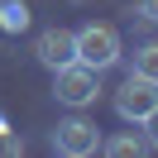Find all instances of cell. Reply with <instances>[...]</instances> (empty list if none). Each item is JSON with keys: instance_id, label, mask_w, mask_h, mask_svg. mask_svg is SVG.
Listing matches in <instances>:
<instances>
[{"instance_id": "obj_11", "label": "cell", "mask_w": 158, "mask_h": 158, "mask_svg": "<svg viewBox=\"0 0 158 158\" xmlns=\"http://www.w3.org/2000/svg\"><path fill=\"white\" fill-rule=\"evenodd\" d=\"M139 15H144L148 24H158V0H139Z\"/></svg>"}, {"instance_id": "obj_7", "label": "cell", "mask_w": 158, "mask_h": 158, "mask_svg": "<svg viewBox=\"0 0 158 158\" xmlns=\"http://www.w3.org/2000/svg\"><path fill=\"white\" fill-rule=\"evenodd\" d=\"M101 153H110V158H139V153H144V139H139V134H115V139H101Z\"/></svg>"}, {"instance_id": "obj_5", "label": "cell", "mask_w": 158, "mask_h": 158, "mask_svg": "<svg viewBox=\"0 0 158 158\" xmlns=\"http://www.w3.org/2000/svg\"><path fill=\"white\" fill-rule=\"evenodd\" d=\"M34 58L43 62L48 72H58V67H67V62H77V39H72V29H43L39 34V43H34Z\"/></svg>"}, {"instance_id": "obj_9", "label": "cell", "mask_w": 158, "mask_h": 158, "mask_svg": "<svg viewBox=\"0 0 158 158\" xmlns=\"http://www.w3.org/2000/svg\"><path fill=\"white\" fill-rule=\"evenodd\" d=\"M0 153H10V158H15V153H24V139L15 134L10 125H5V115H0Z\"/></svg>"}, {"instance_id": "obj_1", "label": "cell", "mask_w": 158, "mask_h": 158, "mask_svg": "<svg viewBox=\"0 0 158 158\" xmlns=\"http://www.w3.org/2000/svg\"><path fill=\"white\" fill-rule=\"evenodd\" d=\"M72 39H77V62H86V67H96V72L115 67V62L125 58V48H120V34L110 29V24H81Z\"/></svg>"}, {"instance_id": "obj_3", "label": "cell", "mask_w": 158, "mask_h": 158, "mask_svg": "<svg viewBox=\"0 0 158 158\" xmlns=\"http://www.w3.org/2000/svg\"><path fill=\"white\" fill-rule=\"evenodd\" d=\"M53 148H58L62 158H91L101 153V125L86 115H67L53 125Z\"/></svg>"}, {"instance_id": "obj_8", "label": "cell", "mask_w": 158, "mask_h": 158, "mask_svg": "<svg viewBox=\"0 0 158 158\" xmlns=\"http://www.w3.org/2000/svg\"><path fill=\"white\" fill-rule=\"evenodd\" d=\"M129 72H139V77L158 81V43H144V48H134V58H129Z\"/></svg>"}, {"instance_id": "obj_4", "label": "cell", "mask_w": 158, "mask_h": 158, "mask_svg": "<svg viewBox=\"0 0 158 158\" xmlns=\"http://www.w3.org/2000/svg\"><path fill=\"white\" fill-rule=\"evenodd\" d=\"M158 106V81L139 77V72H129L125 86L115 91V115L125 120V125H144V115Z\"/></svg>"}, {"instance_id": "obj_6", "label": "cell", "mask_w": 158, "mask_h": 158, "mask_svg": "<svg viewBox=\"0 0 158 158\" xmlns=\"http://www.w3.org/2000/svg\"><path fill=\"white\" fill-rule=\"evenodd\" d=\"M29 29V5L24 0H0V34H24Z\"/></svg>"}, {"instance_id": "obj_2", "label": "cell", "mask_w": 158, "mask_h": 158, "mask_svg": "<svg viewBox=\"0 0 158 158\" xmlns=\"http://www.w3.org/2000/svg\"><path fill=\"white\" fill-rule=\"evenodd\" d=\"M53 96H58L62 106H72V110L91 106V101L101 96V72L86 67V62H67V67L53 72Z\"/></svg>"}, {"instance_id": "obj_10", "label": "cell", "mask_w": 158, "mask_h": 158, "mask_svg": "<svg viewBox=\"0 0 158 158\" xmlns=\"http://www.w3.org/2000/svg\"><path fill=\"white\" fill-rule=\"evenodd\" d=\"M144 144H148V148H158V106L144 115Z\"/></svg>"}]
</instances>
